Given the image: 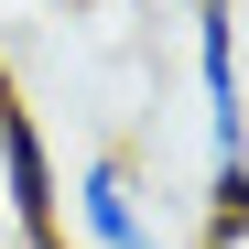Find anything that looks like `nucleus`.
Segmentation results:
<instances>
[{"label": "nucleus", "mask_w": 249, "mask_h": 249, "mask_svg": "<svg viewBox=\"0 0 249 249\" xmlns=\"http://www.w3.org/2000/svg\"><path fill=\"white\" fill-rule=\"evenodd\" d=\"M65 249H184L152 162H130V152H87L76 162V184H65Z\"/></svg>", "instance_id": "obj_1"}, {"label": "nucleus", "mask_w": 249, "mask_h": 249, "mask_svg": "<svg viewBox=\"0 0 249 249\" xmlns=\"http://www.w3.org/2000/svg\"><path fill=\"white\" fill-rule=\"evenodd\" d=\"M249 0H195V87H206V184L249 174V54H238Z\"/></svg>", "instance_id": "obj_2"}, {"label": "nucleus", "mask_w": 249, "mask_h": 249, "mask_svg": "<svg viewBox=\"0 0 249 249\" xmlns=\"http://www.w3.org/2000/svg\"><path fill=\"white\" fill-rule=\"evenodd\" d=\"M0 206H11V228L33 249H65V174L44 152V119H33L11 87H0Z\"/></svg>", "instance_id": "obj_3"}]
</instances>
